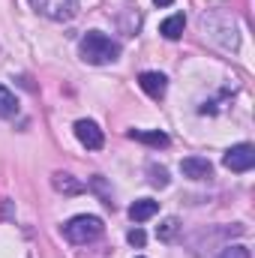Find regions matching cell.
Instances as JSON below:
<instances>
[{"label":"cell","instance_id":"13","mask_svg":"<svg viewBox=\"0 0 255 258\" xmlns=\"http://www.w3.org/2000/svg\"><path fill=\"white\" fill-rule=\"evenodd\" d=\"M87 186L102 198V204H105V207H114V195H111V189L105 186V180H102L99 174H96V177H90V183H87Z\"/></svg>","mask_w":255,"mask_h":258},{"label":"cell","instance_id":"18","mask_svg":"<svg viewBox=\"0 0 255 258\" xmlns=\"http://www.w3.org/2000/svg\"><path fill=\"white\" fill-rule=\"evenodd\" d=\"M153 3H156V6H171L174 0H153Z\"/></svg>","mask_w":255,"mask_h":258},{"label":"cell","instance_id":"12","mask_svg":"<svg viewBox=\"0 0 255 258\" xmlns=\"http://www.w3.org/2000/svg\"><path fill=\"white\" fill-rule=\"evenodd\" d=\"M18 114V99H15V93L6 87V84H0V117H15Z\"/></svg>","mask_w":255,"mask_h":258},{"label":"cell","instance_id":"4","mask_svg":"<svg viewBox=\"0 0 255 258\" xmlns=\"http://www.w3.org/2000/svg\"><path fill=\"white\" fill-rule=\"evenodd\" d=\"M222 165H225L228 171H237V174L249 171V168L255 165V147L249 144V141H240V144L228 147L225 156H222Z\"/></svg>","mask_w":255,"mask_h":258},{"label":"cell","instance_id":"19","mask_svg":"<svg viewBox=\"0 0 255 258\" xmlns=\"http://www.w3.org/2000/svg\"><path fill=\"white\" fill-rule=\"evenodd\" d=\"M138 258H144V255H138Z\"/></svg>","mask_w":255,"mask_h":258},{"label":"cell","instance_id":"15","mask_svg":"<svg viewBox=\"0 0 255 258\" xmlns=\"http://www.w3.org/2000/svg\"><path fill=\"white\" fill-rule=\"evenodd\" d=\"M147 174H150V183H153V186H159V189H165V186H168V171H165L162 165L150 162V165H147Z\"/></svg>","mask_w":255,"mask_h":258},{"label":"cell","instance_id":"11","mask_svg":"<svg viewBox=\"0 0 255 258\" xmlns=\"http://www.w3.org/2000/svg\"><path fill=\"white\" fill-rule=\"evenodd\" d=\"M183 27H186V15H183V12H174V15H168V18L159 24V33H162L165 39H180V36H183Z\"/></svg>","mask_w":255,"mask_h":258},{"label":"cell","instance_id":"8","mask_svg":"<svg viewBox=\"0 0 255 258\" xmlns=\"http://www.w3.org/2000/svg\"><path fill=\"white\" fill-rule=\"evenodd\" d=\"M159 213V201H153V198H138L132 207H129V219L132 222H147V219H153Z\"/></svg>","mask_w":255,"mask_h":258},{"label":"cell","instance_id":"6","mask_svg":"<svg viewBox=\"0 0 255 258\" xmlns=\"http://www.w3.org/2000/svg\"><path fill=\"white\" fill-rule=\"evenodd\" d=\"M180 171L189 180H207V177H213V165L204 156H186V159H180Z\"/></svg>","mask_w":255,"mask_h":258},{"label":"cell","instance_id":"10","mask_svg":"<svg viewBox=\"0 0 255 258\" xmlns=\"http://www.w3.org/2000/svg\"><path fill=\"white\" fill-rule=\"evenodd\" d=\"M129 138L141 141L147 147H168V135L159 132V129H129Z\"/></svg>","mask_w":255,"mask_h":258},{"label":"cell","instance_id":"7","mask_svg":"<svg viewBox=\"0 0 255 258\" xmlns=\"http://www.w3.org/2000/svg\"><path fill=\"white\" fill-rule=\"evenodd\" d=\"M138 87L150 96V99H162L168 90V78L162 72H141L138 75Z\"/></svg>","mask_w":255,"mask_h":258},{"label":"cell","instance_id":"2","mask_svg":"<svg viewBox=\"0 0 255 258\" xmlns=\"http://www.w3.org/2000/svg\"><path fill=\"white\" fill-rule=\"evenodd\" d=\"M102 231H105L102 219H99V216H87V213H78V216H72L69 222H63V237L69 243H75V246H84V243L99 240Z\"/></svg>","mask_w":255,"mask_h":258},{"label":"cell","instance_id":"9","mask_svg":"<svg viewBox=\"0 0 255 258\" xmlns=\"http://www.w3.org/2000/svg\"><path fill=\"white\" fill-rule=\"evenodd\" d=\"M51 186H54V189H57L60 195H81V192H84V183H81L78 177L66 174V171H57V174H51Z\"/></svg>","mask_w":255,"mask_h":258},{"label":"cell","instance_id":"5","mask_svg":"<svg viewBox=\"0 0 255 258\" xmlns=\"http://www.w3.org/2000/svg\"><path fill=\"white\" fill-rule=\"evenodd\" d=\"M75 138L87 147V150H99L102 144H105V135H102V129L96 126L93 120H78L75 123Z\"/></svg>","mask_w":255,"mask_h":258},{"label":"cell","instance_id":"16","mask_svg":"<svg viewBox=\"0 0 255 258\" xmlns=\"http://www.w3.org/2000/svg\"><path fill=\"white\" fill-rule=\"evenodd\" d=\"M219 258H249V249L243 246V243H234V246H225Z\"/></svg>","mask_w":255,"mask_h":258},{"label":"cell","instance_id":"1","mask_svg":"<svg viewBox=\"0 0 255 258\" xmlns=\"http://www.w3.org/2000/svg\"><path fill=\"white\" fill-rule=\"evenodd\" d=\"M78 54H81L84 63L105 66V63H114V60L120 57V45H117L111 36H105L102 30H90V33L81 36V42H78Z\"/></svg>","mask_w":255,"mask_h":258},{"label":"cell","instance_id":"3","mask_svg":"<svg viewBox=\"0 0 255 258\" xmlns=\"http://www.w3.org/2000/svg\"><path fill=\"white\" fill-rule=\"evenodd\" d=\"M30 6L51 21H72L78 12V0H30Z\"/></svg>","mask_w":255,"mask_h":258},{"label":"cell","instance_id":"14","mask_svg":"<svg viewBox=\"0 0 255 258\" xmlns=\"http://www.w3.org/2000/svg\"><path fill=\"white\" fill-rule=\"evenodd\" d=\"M177 231H180V222H177L174 216H168V219H162V225L156 228V237L168 243V240H174V234H177Z\"/></svg>","mask_w":255,"mask_h":258},{"label":"cell","instance_id":"17","mask_svg":"<svg viewBox=\"0 0 255 258\" xmlns=\"http://www.w3.org/2000/svg\"><path fill=\"white\" fill-rule=\"evenodd\" d=\"M126 240L132 243V246H144V243H147V234H144L141 228H132V231L126 234Z\"/></svg>","mask_w":255,"mask_h":258}]
</instances>
